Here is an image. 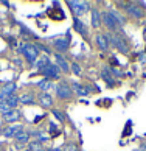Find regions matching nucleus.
<instances>
[{"label": "nucleus", "instance_id": "f257e3e1", "mask_svg": "<svg viewBox=\"0 0 146 151\" xmlns=\"http://www.w3.org/2000/svg\"><path fill=\"white\" fill-rule=\"evenodd\" d=\"M20 53L24 55V56L26 58L28 63H31V64H34L37 58H39V50L36 47V44H22L20 45Z\"/></svg>", "mask_w": 146, "mask_h": 151}, {"label": "nucleus", "instance_id": "f03ea898", "mask_svg": "<svg viewBox=\"0 0 146 151\" xmlns=\"http://www.w3.org/2000/svg\"><path fill=\"white\" fill-rule=\"evenodd\" d=\"M67 5L70 6L72 13L75 14V17H79V16L86 14L89 9H90V3L89 2H81V0H69Z\"/></svg>", "mask_w": 146, "mask_h": 151}, {"label": "nucleus", "instance_id": "7ed1b4c3", "mask_svg": "<svg viewBox=\"0 0 146 151\" xmlns=\"http://www.w3.org/2000/svg\"><path fill=\"white\" fill-rule=\"evenodd\" d=\"M109 37V44H112V45H115V48L118 50V52L121 53H129V44L123 39V36L117 35V33H112V35L107 36Z\"/></svg>", "mask_w": 146, "mask_h": 151}, {"label": "nucleus", "instance_id": "20e7f679", "mask_svg": "<svg viewBox=\"0 0 146 151\" xmlns=\"http://www.w3.org/2000/svg\"><path fill=\"white\" fill-rule=\"evenodd\" d=\"M54 89H56V95H58V98H59V100H69L72 95H73V89H72V86H70V84H67L65 81H61Z\"/></svg>", "mask_w": 146, "mask_h": 151}, {"label": "nucleus", "instance_id": "39448f33", "mask_svg": "<svg viewBox=\"0 0 146 151\" xmlns=\"http://www.w3.org/2000/svg\"><path fill=\"white\" fill-rule=\"evenodd\" d=\"M121 6H125V9L127 11V14L132 19H143L145 17V11L143 8H140L135 3H121Z\"/></svg>", "mask_w": 146, "mask_h": 151}, {"label": "nucleus", "instance_id": "423d86ee", "mask_svg": "<svg viewBox=\"0 0 146 151\" xmlns=\"http://www.w3.org/2000/svg\"><path fill=\"white\" fill-rule=\"evenodd\" d=\"M101 20H103V24L107 27L110 31H117V30L120 28L118 22L115 20V17L112 16L110 11H104V13H101Z\"/></svg>", "mask_w": 146, "mask_h": 151}, {"label": "nucleus", "instance_id": "0eeeda50", "mask_svg": "<svg viewBox=\"0 0 146 151\" xmlns=\"http://www.w3.org/2000/svg\"><path fill=\"white\" fill-rule=\"evenodd\" d=\"M39 72H41L42 75H45V78H47V80H50V81H52V80H59V78H61V70L58 69V65L52 64V63H50L45 69H42V70H39Z\"/></svg>", "mask_w": 146, "mask_h": 151}, {"label": "nucleus", "instance_id": "6e6552de", "mask_svg": "<svg viewBox=\"0 0 146 151\" xmlns=\"http://www.w3.org/2000/svg\"><path fill=\"white\" fill-rule=\"evenodd\" d=\"M53 47H54L56 50H58V52H61V53L67 52V50L70 48V33H67V35H65L64 37H58V39H54Z\"/></svg>", "mask_w": 146, "mask_h": 151}, {"label": "nucleus", "instance_id": "1a4fd4ad", "mask_svg": "<svg viewBox=\"0 0 146 151\" xmlns=\"http://www.w3.org/2000/svg\"><path fill=\"white\" fill-rule=\"evenodd\" d=\"M17 89V84L16 83H5V86L0 89V103L6 101V98L9 95H13V92Z\"/></svg>", "mask_w": 146, "mask_h": 151}, {"label": "nucleus", "instance_id": "9d476101", "mask_svg": "<svg viewBox=\"0 0 146 151\" xmlns=\"http://www.w3.org/2000/svg\"><path fill=\"white\" fill-rule=\"evenodd\" d=\"M22 131H24V126L19 125V123H14V125H9V126L5 128V129L2 131V134H3V137L9 139V137H16Z\"/></svg>", "mask_w": 146, "mask_h": 151}, {"label": "nucleus", "instance_id": "9b49d317", "mask_svg": "<svg viewBox=\"0 0 146 151\" xmlns=\"http://www.w3.org/2000/svg\"><path fill=\"white\" fill-rule=\"evenodd\" d=\"M47 16L52 20H54V22H59V20L65 19V14H64V11L61 8H50V9H47Z\"/></svg>", "mask_w": 146, "mask_h": 151}, {"label": "nucleus", "instance_id": "f8f14e48", "mask_svg": "<svg viewBox=\"0 0 146 151\" xmlns=\"http://www.w3.org/2000/svg\"><path fill=\"white\" fill-rule=\"evenodd\" d=\"M73 30L76 33H79L81 36H87L89 31H87V27L82 24V20H79V17H73Z\"/></svg>", "mask_w": 146, "mask_h": 151}, {"label": "nucleus", "instance_id": "ddd939ff", "mask_svg": "<svg viewBox=\"0 0 146 151\" xmlns=\"http://www.w3.org/2000/svg\"><path fill=\"white\" fill-rule=\"evenodd\" d=\"M54 58H56V65H58V69L61 72H64V73H69V72H70V64L65 61V58L61 56L59 53L54 55Z\"/></svg>", "mask_w": 146, "mask_h": 151}, {"label": "nucleus", "instance_id": "4468645a", "mask_svg": "<svg viewBox=\"0 0 146 151\" xmlns=\"http://www.w3.org/2000/svg\"><path fill=\"white\" fill-rule=\"evenodd\" d=\"M97 45L101 52H106V50L109 48V37L107 35H97Z\"/></svg>", "mask_w": 146, "mask_h": 151}, {"label": "nucleus", "instance_id": "2eb2a0df", "mask_svg": "<svg viewBox=\"0 0 146 151\" xmlns=\"http://www.w3.org/2000/svg\"><path fill=\"white\" fill-rule=\"evenodd\" d=\"M39 104H41L42 108H52V106H53V98H52V95L42 92L41 95H39Z\"/></svg>", "mask_w": 146, "mask_h": 151}, {"label": "nucleus", "instance_id": "dca6fc26", "mask_svg": "<svg viewBox=\"0 0 146 151\" xmlns=\"http://www.w3.org/2000/svg\"><path fill=\"white\" fill-rule=\"evenodd\" d=\"M72 89L76 92V95H81V97H86V95H89V91H90L89 87L82 86L81 83H78V81H73V83H72Z\"/></svg>", "mask_w": 146, "mask_h": 151}, {"label": "nucleus", "instance_id": "f3484780", "mask_svg": "<svg viewBox=\"0 0 146 151\" xmlns=\"http://www.w3.org/2000/svg\"><path fill=\"white\" fill-rule=\"evenodd\" d=\"M101 78L107 83V86H114V83H115V80H114V76H112V73H110V69L109 67H103L101 69Z\"/></svg>", "mask_w": 146, "mask_h": 151}, {"label": "nucleus", "instance_id": "a211bd4d", "mask_svg": "<svg viewBox=\"0 0 146 151\" xmlns=\"http://www.w3.org/2000/svg\"><path fill=\"white\" fill-rule=\"evenodd\" d=\"M19 119H20V112H19L17 109H13L11 112L3 115V120L6 122V123H11V125H14V122H17Z\"/></svg>", "mask_w": 146, "mask_h": 151}, {"label": "nucleus", "instance_id": "6ab92c4d", "mask_svg": "<svg viewBox=\"0 0 146 151\" xmlns=\"http://www.w3.org/2000/svg\"><path fill=\"white\" fill-rule=\"evenodd\" d=\"M101 24H103V20H101V13L98 11V8H92V27L93 28H98Z\"/></svg>", "mask_w": 146, "mask_h": 151}, {"label": "nucleus", "instance_id": "aec40b11", "mask_svg": "<svg viewBox=\"0 0 146 151\" xmlns=\"http://www.w3.org/2000/svg\"><path fill=\"white\" fill-rule=\"evenodd\" d=\"M37 87L41 89L42 92L50 93V91H52V89H53L54 86H53V83H52V81H50V80H47V78H45V80H41V81L37 83Z\"/></svg>", "mask_w": 146, "mask_h": 151}, {"label": "nucleus", "instance_id": "412c9836", "mask_svg": "<svg viewBox=\"0 0 146 151\" xmlns=\"http://www.w3.org/2000/svg\"><path fill=\"white\" fill-rule=\"evenodd\" d=\"M30 137H31V134L30 132H26V131H22L19 132L17 136H16V143H28L30 142Z\"/></svg>", "mask_w": 146, "mask_h": 151}, {"label": "nucleus", "instance_id": "4be33fe9", "mask_svg": "<svg viewBox=\"0 0 146 151\" xmlns=\"http://www.w3.org/2000/svg\"><path fill=\"white\" fill-rule=\"evenodd\" d=\"M48 64H50V61H48V56H39V58H37V61L34 63L36 69H39V70L45 69V67H47Z\"/></svg>", "mask_w": 146, "mask_h": 151}, {"label": "nucleus", "instance_id": "5701e85b", "mask_svg": "<svg viewBox=\"0 0 146 151\" xmlns=\"http://www.w3.org/2000/svg\"><path fill=\"white\" fill-rule=\"evenodd\" d=\"M19 101L24 103V104H33V103H34V95H33V93H24L19 98Z\"/></svg>", "mask_w": 146, "mask_h": 151}, {"label": "nucleus", "instance_id": "b1692460", "mask_svg": "<svg viewBox=\"0 0 146 151\" xmlns=\"http://www.w3.org/2000/svg\"><path fill=\"white\" fill-rule=\"evenodd\" d=\"M6 103L9 104V108H11V109H16V108H17V104H19L20 101H19V98L16 97V95H9V97L6 98Z\"/></svg>", "mask_w": 146, "mask_h": 151}, {"label": "nucleus", "instance_id": "393cba45", "mask_svg": "<svg viewBox=\"0 0 146 151\" xmlns=\"http://www.w3.org/2000/svg\"><path fill=\"white\" fill-rule=\"evenodd\" d=\"M110 13H112V16H114V17H115V20L118 22V25H120V27H123V25L126 24V19L123 17V16H121V14L118 13V11H114V9H110Z\"/></svg>", "mask_w": 146, "mask_h": 151}, {"label": "nucleus", "instance_id": "a878e982", "mask_svg": "<svg viewBox=\"0 0 146 151\" xmlns=\"http://www.w3.org/2000/svg\"><path fill=\"white\" fill-rule=\"evenodd\" d=\"M30 151H42V142L39 140L30 142Z\"/></svg>", "mask_w": 146, "mask_h": 151}, {"label": "nucleus", "instance_id": "bb28decb", "mask_svg": "<svg viewBox=\"0 0 146 151\" xmlns=\"http://www.w3.org/2000/svg\"><path fill=\"white\" fill-rule=\"evenodd\" d=\"M30 134H31V136H34L36 140H39V142H45V140H48V137L44 136L41 131H33V132H30Z\"/></svg>", "mask_w": 146, "mask_h": 151}, {"label": "nucleus", "instance_id": "cd10ccee", "mask_svg": "<svg viewBox=\"0 0 146 151\" xmlns=\"http://www.w3.org/2000/svg\"><path fill=\"white\" fill-rule=\"evenodd\" d=\"M11 111H13V109H11L9 108V104L6 103V101H2V103H0V114H8V112H11Z\"/></svg>", "mask_w": 146, "mask_h": 151}, {"label": "nucleus", "instance_id": "c85d7f7f", "mask_svg": "<svg viewBox=\"0 0 146 151\" xmlns=\"http://www.w3.org/2000/svg\"><path fill=\"white\" fill-rule=\"evenodd\" d=\"M52 114L56 117V120H59V122H64L65 120V115L61 112V111H58V109H52Z\"/></svg>", "mask_w": 146, "mask_h": 151}, {"label": "nucleus", "instance_id": "c756f323", "mask_svg": "<svg viewBox=\"0 0 146 151\" xmlns=\"http://www.w3.org/2000/svg\"><path fill=\"white\" fill-rule=\"evenodd\" d=\"M70 70H73V73H75V75H78V76H79V75L82 73V72H81V67H79V64H76V63H73V64L70 65Z\"/></svg>", "mask_w": 146, "mask_h": 151}, {"label": "nucleus", "instance_id": "7c9ffc66", "mask_svg": "<svg viewBox=\"0 0 146 151\" xmlns=\"http://www.w3.org/2000/svg\"><path fill=\"white\" fill-rule=\"evenodd\" d=\"M50 132H52V137H58L59 136V129L54 123H50Z\"/></svg>", "mask_w": 146, "mask_h": 151}, {"label": "nucleus", "instance_id": "2f4dec72", "mask_svg": "<svg viewBox=\"0 0 146 151\" xmlns=\"http://www.w3.org/2000/svg\"><path fill=\"white\" fill-rule=\"evenodd\" d=\"M36 47H37V50H42V52H45L47 55H50V53H52V50H50V47L44 45V44H36Z\"/></svg>", "mask_w": 146, "mask_h": 151}, {"label": "nucleus", "instance_id": "473e14b6", "mask_svg": "<svg viewBox=\"0 0 146 151\" xmlns=\"http://www.w3.org/2000/svg\"><path fill=\"white\" fill-rule=\"evenodd\" d=\"M64 151H79V150H78V147H76L75 143H67Z\"/></svg>", "mask_w": 146, "mask_h": 151}, {"label": "nucleus", "instance_id": "72a5a7b5", "mask_svg": "<svg viewBox=\"0 0 146 151\" xmlns=\"http://www.w3.org/2000/svg\"><path fill=\"white\" fill-rule=\"evenodd\" d=\"M131 126H132V122H127V125H126V128H125V132H123V136H129L131 134Z\"/></svg>", "mask_w": 146, "mask_h": 151}, {"label": "nucleus", "instance_id": "f704fd0d", "mask_svg": "<svg viewBox=\"0 0 146 151\" xmlns=\"http://www.w3.org/2000/svg\"><path fill=\"white\" fill-rule=\"evenodd\" d=\"M110 73H112V76H123V72H121V70L112 69V67H110Z\"/></svg>", "mask_w": 146, "mask_h": 151}, {"label": "nucleus", "instance_id": "c9c22d12", "mask_svg": "<svg viewBox=\"0 0 146 151\" xmlns=\"http://www.w3.org/2000/svg\"><path fill=\"white\" fill-rule=\"evenodd\" d=\"M109 104H112L110 100H103V101H97V106H104V108H107Z\"/></svg>", "mask_w": 146, "mask_h": 151}, {"label": "nucleus", "instance_id": "e433bc0d", "mask_svg": "<svg viewBox=\"0 0 146 151\" xmlns=\"http://www.w3.org/2000/svg\"><path fill=\"white\" fill-rule=\"evenodd\" d=\"M110 64H112V65H115V67H118V65H120V63L117 61L115 56H110Z\"/></svg>", "mask_w": 146, "mask_h": 151}, {"label": "nucleus", "instance_id": "4c0bfd02", "mask_svg": "<svg viewBox=\"0 0 146 151\" xmlns=\"http://www.w3.org/2000/svg\"><path fill=\"white\" fill-rule=\"evenodd\" d=\"M134 151H146V143H143L140 148H137V150H134Z\"/></svg>", "mask_w": 146, "mask_h": 151}, {"label": "nucleus", "instance_id": "58836bf2", "mask_svg": "<svg viewBox=\"0 0 146 151\" xmlns=\"http://www.w3.org/2000/svg\"><path fill=\"white\" fill-rule=\"evenodd\" d=\"M41 119H42V115H39V117H36V119L33 120V122H34V123H39V122H41Z\"/></svg>", "mask_w": 146, "mask_h": 151}, {"label": "nucleus", "instance_id": "ea45409f", "mask_svg": "<svg viewBox=\"0 0 146 151\" xmlns=\"http://www.w3.org/2000/svg\"><path fill=\"white\" fill-rule=\"evenodd\" d=\"M140 61H142V63H146V55H142V56H140Z\"/></svg>", "mask_w": 146, "mask_h": 151}, {"label": "nucleus", "instance_id": "a19ab883", "mask_svg": "<svg viewBox=\"0 0 146 151\" xmlns=\"http://www.w3.org/2000/svg\"><path fill=\"white\" fill-rule=\"evenodd\" d=\"M42 151H50V150H42Z\"/></svg>", "mask_w": 146, "mask_h": 151}, {"label": "nucleus", "instance_id": "79ce46f5", "mask_svg": "<svg viewBox=\"0 0 146 151\" xmlns=\"http://www.w3.org/2000/svg\"><path fill=\"white\" fill-rule=\"evenodd\" d=\"M24 151H30V150H24Z\"/></svg>", "mask_w": 146, "mask_h": 151}, {"label": "nucleus", "instance_id": "37998d69", "mask_svg": "<svg viewBox=\"0 0 146 151\" xmlns=\"http://www.w3.org/2000/svg\"><path fill=\"white\" fill-rule=\"evenodd\" d=\"M0 147H2V143H0Z\"/></svg>", "mask_w": 146, "mask_h": 151}]
</instances>
